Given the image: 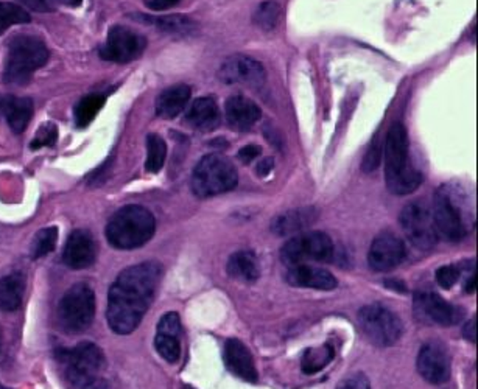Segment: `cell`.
I'll return each instance as SVG.
<instances>
[{"instance_id": "52a82bcc", "label": "cell", "mask_w": 478, "mask_h": 389, "mask_svg": "<svg viewBox=\"0 0 478 389\" xmlns=\"http://www.w3.org/2000/svg\"><path fill=\"white\" fill-rule=\"evenodd\" d=\"M96 317V294L88 283L80 282L69 288L58 306V324L71 335L90 329Z\"/></svg>"}, {"instance_id": "7dc6e473", "label": "cell", "mask_w": 478, "mask_h": 389, "mask_svg": "<svg viewBox=\"0 0 478 389\" xmlns=\"http://www.w3.org/2000/svg\"><path fill=\"white\" fill-rule=\"evenodd\" d=\"M0 348H2V332H0Z\"/></svg>"}, {"instance_id": "8d00e7d4", "label": "cell", "mask_w": 478, "mask_h": 389, "mask_svg": "<svg viewBox=\"0 0 478 389\" xmlns=\"http://www.w3.org/2000/svg\"><path fill=\"white\" fill-rule=\"evenodd\" d=\"M158 334H166V335L180 336V315H178V313H175V311L166 313V315L161 317V321H159V324H158Z\"/></svg>"}, {"instance_id": "f6af8a7d", "label": "cell", "mask_w": 478, "mask_h": 389, "mask_svg": "<svg viewBox=\"0 0 478 389\" xmlns=\"http://www.w3.org/2000/svg\"><path fill=\"white\" fill-rule=\"evenodd\" d=\"M475 290H477V277L473 275L467 279L466 292L467 293H475Z\"/></svg>"}, {"instance_id": "277c9868", "label": "cell", "mask_w": 478, "mask_h": 389, "mask_svg": "<svg viewBox=\"0 0 478 389\" xmlns=\"http://www.w3.org/2000/svg\"><path fill=\"white\" fill-rule=\"evenodd\" d=\"M156 220L149 209L138 204L117 210L107 226V239L115 249H136L155 235Z\"/></svg>"}, {"instance_id": "2e32d148", "label": "cell", "mask_w": 478, "mask_h": 389, "mask_svg": "<svg viewBox=\"0 0 478 389\" xmlns=\"http://www.w3.org/2000/svg\"><path fill=\"white\" fill-rule=\"evenodd\" d=\"M265 69L259 61L245 55H234L220 67V80L225 84H243L248 88H260L265 83Z\"/></svg>"}, {"instance_id": "cb8c5ba5", "label": "cell", "mask_w": 478, "mask_h": 389, "mask_svg": "<svg viewBox=\"0 0 478 389\" xmlns=\"http://www.w3.org/2000/svg\"><path fill=\"white\" fill-rule=\"evenodd\" d=\"M25 293V277L21 271L0 277V310H18Z\"/></svg>"}, {"instance_id": "484cf974", "label": "cell", "mask_w": 478, "mask_h": 389, "mask_svg": "<svg viewBox=\"0 0 478 389\" xmlns=\"http://www.w3.org/2000/svg\"><path fill=\"white\" fill-rule=\"evenodd\" d=\"M4 115L8 120V125L13 131L21 134L25 131V128L29 126V122L33 117V102L30 98L8 97Z\"/></svg>"}, {"instance_id": "b9f144b4", "label": "cell", "mask_w": 478, "mask_h": 389, "mask_svg": "<svg viewBox=\"0 0 478 389\" xmlns=\"http://www.w3.org/2000/svg\"><path fill=\"white\" fill-rule=\"evenodd\" d=\"M181 0H149L147 6L153 12H164L168 8H174L175 5H178Z\"/></svg>"}, {"instance_id": "836d02e7", "label": "cell", "mask_w": 478, "mask_h": 389, "mask_svg": "<svg viewBox=\"0 0 478 389\" xmlns=\"http://www.w3.org/2000/svg\"><path fill=\"white\" fill-rule=\"evenodd\" d=\"M281 18V6L276 2H263L254 13V22L263 30H273Z\"/></svg>"}, {"instance_id": "5b68a950", "label": "cell", "mask_w": 478, "mask_h": 389, "mask_svg": "<svg viewBox=\"0 0 478 389\" xmlns=\"http://www.w3.org/2000/svg\"><path fill=\"white\" fill-rule=\"evenodd\" d=\"M47 60L48 48L42 39L31 35L14 37L8 46L4 80L13 86L29 83L33 72H37Z\"/></svg>"}, {"instance_id": "f1b7e54d", "label": "cell", "mask_w": 478, "mask_h": 389, "mask_svg": "<svg viewBox=\"0 0 478 389\" xmlns=\"http://www.w3.org/2000/svg\"><path fill=\"white\" fill-rule=\"evenodd\" d=\"M334 348L330 344H324L323 348L305 351L303 359V371L304 374H315L329 365L334 359Z\"/></svg>"}, {"instance_id": "603a6c76", "label": "cell", "mask_w": 478, "mask_h": 389, "mask_svg": "<svg viewBox=\"0 0 478 389\" xmlns=\"http://www.w3.org/2000/svg\"><path fill=\"white\" fill-rule=\"evenodd\" d=\"M191 88L185 84H176L164 90L156 100V114L162 119H175L184 111L191 100Z\"/></svg>"}, {"instance_id": "74e56055", "label": "cell", "mask_w": 478, "mask_h": 389, "mask_svg": "<svg viewBox=\"0 0 478 389\" xmlns=\"http://www.w3.org/2000/svg\"><path fill=\"white\" fill-rule=\"evenodd\" d=\"M22 2L25 5L39 12H50L58 6H77L81 4V0H22Z\"/></svg>"}, {"instance_id": "f35d334b", "label": "cell", "mask_w": 478, "mask_h": 389, "mask_svg": "<svg viewBox=\"0 0 478 389\" xmlns=\"http://www.w3.org/2000/svg\"><path fill=\"white\" fill-rule=\"evenodd\" d=\"M383 159V145L380 142H376L374 145H371L370 150L366 153L365 159H363V172L365 173H371L374 172L380 165V162Z\"/></svg>"}, {"instance_id": "7bdbcfd3", "label": "cell", "mask_w": 478, "mask_h": 389, "mask_svg": "<svg viewBox=\"0 0 478 389\" xmlns=\"http://www.w3.org/2000/svg\"><path fill=\"white\" fill-rule=\"evenodd\" d=\"M475 317H473L469 323L463 327V336L466 338L467 342H475V338H477V334H475Z\"/></svg>"}, {"instance_id": "7c38bea8", "label": "cell", "mask_w": 478, "mask_h": 389, "mask_svg": "<svg viewBox=\"0 0 478 389\" xmlns=\"http://www.w3.org/2000/svg\"><path fill=\"white\" fill-rule=\"evenodd\" d=\"M145 47L147 41L142 35L124 25H117L109 30L108 39L100 50V56L111 63L126 64L138 60L144 54Z\"/></svg>"}, {"instance_id": "d4e9b609", "label": "cell", "mask_w": 478, "mask_h": 389, "mask_svg": "<svg viewBox=\"0 0 478 389\" xmlns=\"http://www.w3.org/2000/svg\"><path fill=\"white\" fill-rule=\"evenodd\" d=\"M227 275L243 283L258 281L260 275L258 258L252 251L234 252L227 262Z\"/></svg>"}, {"instance_id": "60d3db41", "label": "cell", "mask_w": 478, "mask_h": 389, "mask_svg": "<svg viewBox=\"0 0 478 389\" xmlns=\"http://www.w3.org/2000/svg\"><path fill=\"white\" fill-rule=\"evenodd\" d=\"M260 153H262V150L258 145H246L239 151V159L242 162H245V164H250L254 159H258Z\"/></svg>"}, {"instance_id": "83f0119b", "label": "cell", "mask_w": 478, "mask_h": 389, "mask_svg": "<svg viewBox=\"0 0 478 389\" xmlns=\"http://www.w3.org/2000/svg\"><path fill=\"white\" fill-rule=\"evenodd\" d=\"M105 105V97L100 94H90L80 100L77 106H75V123L80 128L90 125L92 120L96 119L98 111L103 108Z\"/></svg>"}, {"instance_id": "f546056e", "label": "cell", "mask_w": 478, "mask_h": 389, "mask_svg": "<svg viewBox=\"0 0 478 389\" xmlns=\"http://www.w3.org/2000/svg\"><path fill=\"white\" fill-rule=\"evenodd\" d=\"M30 22V14L12 2H0V35L13 25Z\"/></svg>"}, {"instance_id": "ab89813d", "label": "cell", "mask_w": 478, "mask_h": 389, "mask_svg": "<svg viewBox=\"0 0 478 389\" xmlns=\"http://www.w3.org/2000/svg\"><path fill=\"white\" fill-rule=\"evenodd\" d=\"M337 389H371V385L363 374H355L343 380Z\"/></svg>"}, {"instance_id": "6da1fadb", "label": "cell", "mask_w": 478, "mask_h": 389, "mask_svg": "<svg viewBox=\"0 0 478 389\" xmlns=\"http://www.w3.org/2000/svg\"><path fill=\"white\" fill-rule=\"evenodd\" d=\"M161 275V265L156 262L132 265L120 273L108 293L107 317L113 332L130 335L138 329L155 300Z\"/></svg>"}, {"instance_id": "5bb4252c", "label": "cell", "mask_w": 478, "mask_h": 389, "mask_svg": "<svg viewBox=\"0 0 478 389\" xmlns=\"http://www.w3.org/2000/svg\"><path fill=\"white\" fill-rule=\"evenodd\" d=\"M404 258H405V245L393 233H382L377 235L368 252L371 270L377 273L395 270L402 264Z\"/></svg>"}, {"instance_id": "30bf717a", "label": "cell", "mask_w": 478, "mask_h": 389, "mask_svg": "<svg viewBox=\"0 0 478 389\" xmlns=\"http://www.w3.org/2000/svg\"><path fill=\"white\" fill-rule=\"evenodd\" d=\"M402 231L405 233L406 239L418 249L429 251L438 243V233L431 216V210L424 201H412L402 209Z\"/></svg>"}, {"instance_id": "ffe728a7", "label": "cell", "mask_w": 478, "mask_h": 389, "mask_svg": "<svg viewBox=\"0 0 478 389\" xmlns=\"http://www.w3.org/2000/svg\"><path fill=\"white\" fill-rule=\"evenodd\" d=\"M227 123L237 131H248L260 120V108L243 96L229 97L225 105Z\"/></svg>"}, {"instance_id": "8fae6325", "label": "cell", "mask_w": 478, "mask_h": 389, "mask_svg": "<svg viewBox=\"0 0 478 389\" xmlns=\"http://www.w3.org/2000/svg\"><path fill=\"white\" fill-rule=\"evenodd\" d=\"M431 216L438 235H442L448 241H460L466 237V223L463 220L460 207L455 204L454 197L448 187H440L435 193Z\"/></svg>"}, {"instance_id": "ee69618b", "label": "cell", "mask_w": 478, "mask_h": 389, "mask_svg": "<svg viewBox=\"0 0 478 389\" xmlns=\"http://www.w3.org/2000/svg\"><path fill=\"white\" fill-rule=\"evenodd\" d=\"M271 170H273V159H271V157H267V159L259 162L258 168H256V172H258V174H260V176H267Z\"/></svg>"}, {"instance_id": "9c48e42d", "label": "cell", "mask_w": 478, "mask_h": 389, "mask_svg": "<svg viewBox=\"0 0 478 389\" xmlns=\"http://www.w3.org/2000/svg\"><path fill=\"white\" fill-rule=\"evenodd\" d=\"M281 258L288 266L328 262L334 258V243L328 233L320 231L298 233L282 246Z\"/></svg>"}, {"instance_id": "7a4b0ae2", "label": "cell", "mask_w": 478, "mask_h": 389, "mask_svg": "<svg viewBox=\"0 0 478 389\" xmlns=\"http://www.w3.org/2000/svg\"><path fill=\"white\" fill-rule=\"evenodd\" d=\"M385 180L388 190L395 195L413 193L423 182V173L413 167L408 151L405 126L395 123L389 128L383 148Z\"/></svg>"}, {"instance_id": "ba28073f", "label": "cell", "mask_w": 478, "mask_h": 389, "mask_svg": "<svg viewBox=\"0 0 478 389\" xmlns=\"http://www.w3.org/2000/svg\"><path fill=\"white\" fill-rule=\"evenodd\" d=\"M359 324L366 338L380 348L396 344L404 332L401 317L380 304L363 307L359 311Z\"/></svg>"}, {"instance_id": "c3c4849f", "label": "cell", "mask_w": 478, "mask_h": 389, "mask_svg": "<svg viewBox=\"0 0 478 389\" xmlns=\"http://www.w3.org/2000/svg\"><path fill=\"white\" fill-rule=\"evenodd\" d=\"M0 389H10V388H5V386H4V385L0 384Z\"/></svg>"}, {"instance_id": "1f68e13d", "label": "cell", "mask_w": 478, "mask_h": 389, "mask_svg": "<svg viewBox=\"0 0 478 389\" xmlns=\"http://www.w3.org/2000/svg\"><path fill=\"white\" fill-rule=\"evenodd\" d=\"M56 240H58V229L46 228L37 233V237L33 239V245H31V258H46L47 254L54 251L56 246Z\"/></svg>"}, {"instance_id": "9a60e30c", "label": "cell", "mask_w": 478, "mask_h": 389, "mask_svg": "<svg viewBox=\"0 0 478 389\" xmlns=\"http://www.w3.org/2000/svg\"><path fill=\"white\" fill-rule=\"evenodd\" d=\"M421 377L431 385H442L450 378V355L440 342H425L418 355Z\"/></svg>"}, {"instance_id": "4316f807", "label": "cell", "mask_w": 478, "mask_h": 389, "mask_svg": "<svg viewBox=\"0 0 478 389\" xmlns=\"http://www.w3.org/2000/svg\"><path fill=\"white\" fill-rule=\"evenodd\" d=\"M167 157V145L166 140L158 134H149L147 138V162L145 170L149 173H158L166 164Z\"/></svg>"}, {"instance_id": "bcb514c9", "label": "cell", "mask_w": 478, "mask_h": 389, "mask_svg": "<svg viewBox=\"0 0 478 389\" xmlns=\"http://www.w3.org/2000/svg\"><path fill=\"white\" fill-rule=\"evenodd\" d=\"M183 389H193L192 386H189V385H185V386H183Z\"/></svg>"}, {"instance_id": "4fadbf2b", "label": "cell", "mask_w": 478, "mask_h": 389, "mask_svg": "<svg viewBox=\"0 0 478 389\" xmlns=\"http://www.w3.org/2000/svg\"><path fill=\"white\" fill-rule=\"evenodd\" d=\"M414 315L419 321L427 324H438L442 327L455 326L461 321L463 310L460 307L452 306L450 302L442 300L441 296L431 292H418L413 300Z\"/></svg>"}, {"instance_id": "8992f818", "label": "cell", "mask_w": 478, "mask_h": 389, "mask_svg": "<svg viewBox=\"0 0 478 389\" xmlns=\"http://www.w3.org/2000/svg\"><path fill=\"white\" fill-rule=\"evenodd\" d=\"M239 173L233 162L221 155L204 156L192 174V190L200 198H210L234 190Z\"/></svg>"}, {"instance_id": "ac0fdd59", "label": "cell", "mask_w": 478, "mask_h": 389, "mask_svg": "<svg viewBox=\"0 0 478 389\" xmlns=\"http://www.w3.org/2000/svg\"><path fill=\"white\" fill-rule=\"evenodd\" d=\"M223 359H225L227 369L233 372L234 376H237L250 384L258 382L259 372L256 369V365H254V359H252L248 348L240 340L229 338L225 342Z\"/></svg>"}, {"instance_id": "3957f363", "label": "cell", "mask_w": 478, "mask_h": 389, "mask_svg": "<svg viewBox=\"0 0 478 389\" xmlns=\"http://www.w3.org/2000/svg\"><path fill=\"white\" fill-rule=\"evenodd\" d=\"M58 361L64 377L73 389H108L102 377L105 357L94 342H80L73 348L58 352Z\"/></svg>"}, {"instance_id": "e575fe53", "label": "cell", "mask_w": 478, "mask_h": 389, "mask_svg": "<svg viewBox=\"0 0 478 389\" xmlns=\"http://www.w3.org/2000/svg\"><path fill=\"white\" fill-rule=\"evenodd\" d=\"M58 139V128L54 123H46L38 130L37 136L31 142V148L38 150L42 147H52Z\"/></svg>"}, {"instance_id": "4dcf8cb0", "label": "cell", "mask_w": 478, "mask_h": 389, "mask_svg": "<svg viewBox=\"0 0 478 389\" xmlns=\"http://www.w3.org/2000/svg\"><path fill=\"white\" fill-rule=\"evenodd\" d=\"M149 22L161 29L166 33H172V35H189L193 30V22L191 19L184 18V16H161V18H145Z\"/></svg>"}, {"instance_id": "d590c367", "label": "cell", "mask_w": 478, "mask_h": 389, "mask_svg": "<svg viewBox=\"0 0 478 389\" xmlns=\"http://www.w3.org/2000/svg\"><path fill=\"white\" fill-rule=\"evenodd\" d=\"M460 281V268L455 265H444L437 270V282L444 290H450L457 282Z\"/></svg>"}, {"instance_id": "7402d4cb", "label": "cell", "mask_w": 478, "mask_h": 389, "mask_svg": "<svg viewBox=\"0 0 478 389\" xmlns=\"http://www.w3.org/2000/svg\"><path fill=\"white\" fill-rule=\"evenodd\" d=\"M220 108L212 97H201L192 103L185 123L198 131H212L220 123Z\"/></svg>"}, {"instance_id": "d6a6232c", "label": "cell", "mask_w": 478, "mask_h": 389, "mask_svg": "<svg viewBox=\"0 0 478 389\" xmlns=\"http://www.w3.org/2000/svg\"><path fill=\"white\" fill-rule=\"evenodd\" d=\"M155 348L162 359L168 363H176L181 357L180 336L158 334L155 338Z\"/></svg>"}, {"instance_id": "d6986e66", "label": "cell", "mask_w": 478, "mask_h": 389, "mask_svg": "<svg viewBox=\"0 0 478 389\" xmlns=\"http://www.w3.org/2000/svg\"><path fill=\"white\" fill-rule=\"evenodd\" d=\"M287 282L294 287L313 288V290H321V292H330L338 285L332 273L318 268V266H311V265L290 266Z\"/></svg>"}, {"instance_id": "e0dca14e", "label": "cell", "mask_w": 478, "mask_h": 389, "mask_svg": "<svg viewBox=\"0 0 478 389\" xmlns=\"http://www.w3.org/2000/svg\"><path fill=\"white\" fill-rule=\"evenodd\" d=\"M97 245L92 233L86 229L73 231L67 239L63 262L71 270H84L96 262Z\"/></svg>"}, {"instance_id": "44dd1931", "label": "cell", "mask_w": 478, "mask_h": 389, "mask_svg": "<svg viewBox=\"0 0 478 389\" xmlns=\"http://www.w3.org/2000/svg\"><path fill=\"white\" fill-rule=\"evenodd\" d=\"M318 210L315 207H301V209L288 210L286 214L276 216L271 222V231L279 237L298 235L304 229L317 222Z\"/></svg>"}]
</instances>
